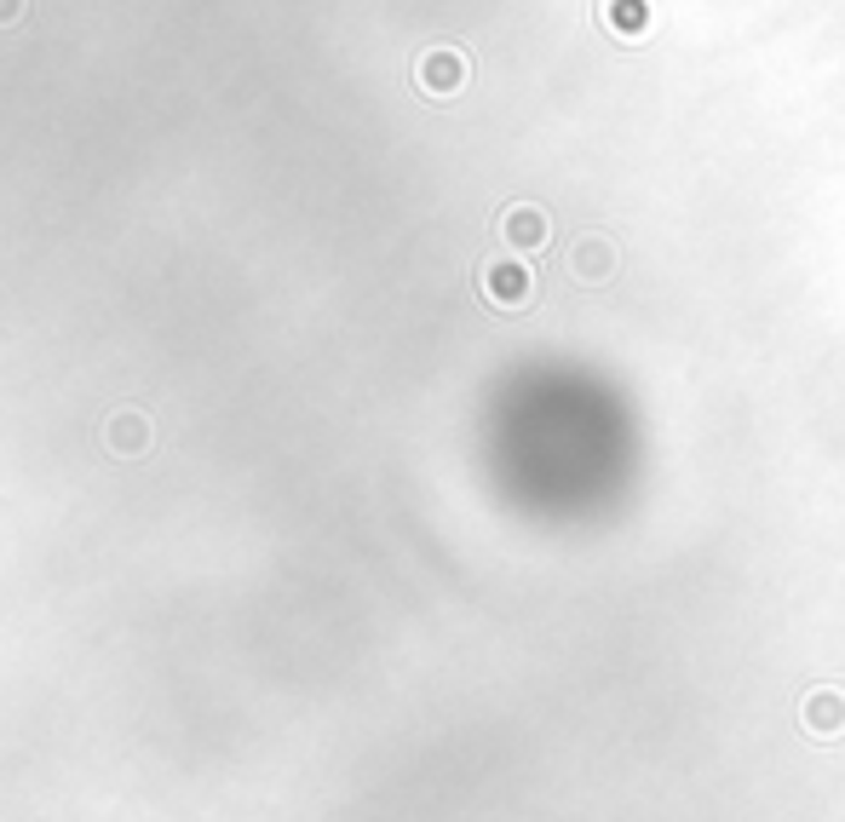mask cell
<instances>
[{
	"label": "cell",
	"instance_id": "3",
	"mask_svg": "<svg viewBox=\"0 0 845 822\" xmlns=\"http://www.w3.org/2000/svg\"><path fill=\"white\" fill-rule=\"evenodd\" d=\"M145 443H150L145 415H116V420H110V449H116V455H145Z\"/></svg>",
	"mask_w": 845,
	"mask_h": 822
},
{
	"label": "cell",
	"instance_id": "4",
	"mask_svg": "<svg viewBox=\"0 0 845 822\" xmlns=\"http://www.w3.org/2000/svg\"><path fill=\"white\" fill-rule=\"evenodd\" d=\"M420 81H426L431 92H455V87H460V58H455V52H431V58L420 63Z\"/></svg>",
	"mask_w": 845,
	"mask_h": 822
},
{
	"label": "cell",
	"instance_id": "5",
	"mask_svg": "<svg viewBox=\"0 0 845 822\" xmlns=\"http://www.w3.org/2000/svg\"><path fill=\"white\" fill-rule=\"evenodd\" d=\"M506 236H513L518 248H540V236H547V219H540L535 208H513V214H506Z\"/></svg>",
	"mask_w": 845,
	"mask_h": 822
},
{
	"label": "cell",
	"instance_id": "6",
	"mask_svg": "<svg viewBox=\"0 0 845 822\" xmlns=\"http://www.w3.org/2000/svg\"><path fill=\"white\" fill-rule=\"evenodd\" d=\"M18 12H23V0H0V23H12Z\"/></svg>",
	"mask_w": 845,
	"mask_h": 822
},
{
	"label": "cell",
	"instance_id": "2",
	"mask_svg": "<svg viewBox=\"0 0 845 822\" xmlns=\"http://www.w3.org/2000/svg\"><path fill=\"white\" fill-rule=\"evenodd\" d=\"M484 288H489V299H495V305H524L529 277H524L518 265H489V270H484Z\"/></svg>",
	"mask_w": 845,
	"mask_h": 822
},
{
	"label": "cell",
	"instance_id": "1",
	"mask_svg": "<svg viewBox=\"0 0 845 822\" xmlns=\"http://www.w3.org/2000/svg\"><path fill=\"white\" fill-rule=\"evenodd\" d=\"M799 719H805L811 736H839L845 731V691H811Z\"/></svg>",
	"mask_w": 845,
	"mask_h": 822
}]
</instances>
